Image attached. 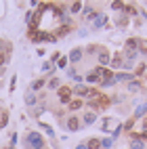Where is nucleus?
Returning <instances> with one entry per match:
<instances>
[{
	"mask_svg": "<svg viewBox=\"0 0 147 149\" xmlns=\"http://www.w3.org/2000/svg\"><path fill=\"white\" fill-rule=\"evenodd\" d=\"M25 149H44V139L40 132H27L25 134Z\"/></svg>",
	"mask_w": 147,
	"mask_h": 149,
	"instance_id": "f257e3e1",
	"label": "nucleus"
},
{
	"mask_svg": "<svg viewBox=\"0 0 147 149\" xmlns=\"http://www.w3.org/2000/svg\"><path fill=\"white\" fill-rule=\"evenodd\" d=\"M72 95H74L72 88H67V86L59 88V101H61V103H70L72 101Z\"/></svg>",
	"mask_w": 147,
	"mask_h": 149,
	"instance_id": "f03ea898",
	"label": "nucleus"
},
{
	"mask_svg": "<svg viewBox=\"0 0 147 149\" xmlns=\"http://www.w3.org/2000/svg\"><path fill=\"white\" fill-rule=\"evenodd\" d=\"M74 95H78L80 99H84V97H91V95H97L95 91H91L88 86H84V84H78L76 88H74Z\"/></svg>",
	"mask_w": 147,
	"mask_h": 149,
	"instance_id": "7ed1b4c3",
	"label": "nucleus"
},
{
	"mask_svg": "<svg viewBox=\"0 0 147 149\" xmlns=\"http://www.w3.org/2000/svg\"><path fill=\"white\" fill-rule=\"evenodd\" d=\"M114 80H116V82H132V80H134V74L118 72V74H114Z\"/></svg>",
	"mask_w": 147,
	"mask_h": 149,
	"instance_id": "20e7f679",
	"label": "nucleus"
},
{
	"mask_svg": "<svg viewBox=\"0 0 147 149\" xmlns=\"http://www.w3.org/2000/svg\"><path fill=\"white\" fill-rule=\"evenodd\" d=\"M91 19H93V27H103V23H105V15L103 13H93L91 15Z\"/></svg>",
	"mask_w": 147,
	"mask_h": 149,
	"instance_id": "39448f33",
	"label": "nucleus"
},
{
	"mask_svg": "<svg viewBox=\"0 0 147 149\" xmlns=\"http://www.w3.org/2000/svg\"><path fill=\"white\" fill-rule=\"evenodd\" d=\"M109 63H111L109 53H107L105 48H101V51H99V67H105V65H109Z\"/></svg>",
	"mask_w": 147,
	"mask_h": 149,
	"instance_id": "423d86ee",
	"label": "nucleus"
},
{
	"mask_svg": "<svg viewBox=\"0 0 147 149\" xmlns=\"http://www.w3.org/2000/svg\"><path fill=\"white\" fill-rule=\"evenodd\" d=\"M80 120H78V118L76 116H72L70 118V120H67V130H70V132H76V130H80Z\"/></svg>",
	"mask_w": 147,
	"mask_h": 149,
	"instance_id": "0eeeda50",
	"label": "nucleus"
},
{
	"mask_svg": "<svg viewBox=\"0 0 147 149\" xmlns=\"http://www.w3.org/2000/svg\"><path fill=\"white\" fill-rule=\"evenodd\" d=\"M82 48H72V53H70V57H67V59H70V61L72 63H78V61H82Z\"/></svg>",
	"mask_w": 147,
	"mask_h": 149,
	"instance_id": "6e6552de",
	"label": "nucleus"
},
{
	"mask_svg": "<svg viewBox=\"0 0 147 149\" xmlns=\"http://www.w3.org/2000/svg\"><path fill=\"white\" fill-rule=\"evenodd\" d=\"M82 122H84L86 126H88V124H95V122H97V113H93V111L84 113V120H82Z\"/></svg>",
	"mask_w": 147,
	"mask_h": 149,
	"instance_id": "1a4fd4ad",
	"label": "nucleus"
},
{
	"mask_svg": "<svg viewBox=\"0 0 147 149\" xmlns=\"http://www.w3.org/2000/svg\"><path fill=\"white\" fill-rule=\"evenodd\" d=\"M130 149H145V143L141 141L139 136H134L132 141H130Z\"/></svg>",
	"mask_w": 147,
	"mask_h": 149,
	"instance_id": "9d476101",
	"label": "nucleus"
},
{
	"mask_svg": "<svg viewBox=\"0 0 147 149\" xmlns=\"http://www.w3.org/2000/svg\"><path fill=\"white\" fill-rule=\"evenodd\" d=\"M86 147H88V149H101V141H99V139H88V141H86Z\"/></svg>",
	"mask_w": 147,
	"mask_h": 149,
	"instance_id": "9b49d317",
	"label": "nucleus"
},
{
	"mask_svg": "<svg viewBox=\"0 0 147 149\" xmlns=\"http://www.w3.org/2000/svg\"><path fill=\"white\" fill-rule=\"evenodd\" d=\"M36 101H38V99H36L34 93H25V105L32 107V105H36Z\"/></svg>",
	"mask_w": 147,
	"mask_h": 149,
	"instance_id": "f8f14e48",
	"label": "nucleus"
},
{
	"mask_svg": "<svg viewBox=\"0 0 147 149\" xmlns=\"http://www.w3.org/2000/svg\"><path fill=\"white\" fill-rule=\"evenodd\" d=\"M99 80H101V78L97 76V72H95V69H93V72H88V74H86V82H91V84H93V82H99Z\"/></svg>",
	"mask_w": 147,
	"mask_h": 149,
	"instance_id": "ddd939ff",
	"label": "nucleus"
},
{
	"mask_svg": "<svg viewBox=\"0 0 147 149\" xmlns=\"http://www.w3.org/2000/svg\"><path fill=\"white\" fill-rule=\"evenodd\" d=\"M111 145H114V139H111V136H107V139H103V141H101V147H103V149H111Z\"/></svg>",
	"mask_w": 147,
	"mask_h": 149,
	"instance_id": "4468645a",
	"label": "nucleus"
},
{
	"mask_svg": "<svg viewBox=\"0 0 147 149\" xmlns=\"http://www.w3.org/2000/svg\"><path fill=\"white\" fill-rule=\"evenodd\" d=\"M109 65H111V67H122L124 61H122V57H120V55H116V57H114V61H111Z\"/></svg>",
	"mask_w": 147,
	"mask_h": 149,
	"instance_id": "2eb2a0df",
	"label": "nucleus"
},
{
	"mask_svg": "<svg viewBox=\"0 0 147 149\" xmlns=\"http://www.w3.org/2000/svg\"><path fill=\"white\" fill-rule=\"evenodd\" d=\"M82 107V101L78 99V101H70V111H78V109Z\"/></svg>",
	"mask_w": 147,
	"mask_h": 149,
	"instance_id": "dca6fc26",
	"label": "nucleus"
},
{
	"mask_svg": "<svg viewBox=\"0 0 147 149\" xmlns=\"http://www.w3.org/2000/svg\"><path fill=\"white\" fill-rule=\"evenodd\" d=\"M128 91H130V93L141 91V84H139V82H134V80H132V82H128Z\"/></svg>",
	"mask_w": 147,
	"mask_h": 149,
	"instance_id": "f3484780",
	"label": "nucleus"
},
{
	"mask_svg": "<svg viewBox=\"0 0 147 149\" xmlns=\"http://www.w3.org/2000/svg\"><path fill=\"white\" fill-rule=\"evenodd\" d=\"M80 11H82V2H74L70 8V13H80Z\"/></svg>",
	"mask_w": 147,
	"mask_h": 149,
	"instance_id": "a211bd4d",
	"label": "nucleus"
},
{
	"mask_svg": "<svg viewBox=\"0 0 147 149\" xmlns=\"http://www.w3.org/2000/svg\"><path fill=\"white\" fill-rule=\"evenodd\" d=\"M42 86H44V80H36V82L32 84V91H40Z\"/></svg>",
	"mask_w": 147,
	"mask_h": 149,
	"instance_id": "6ab92c4d",
	"label": "nucleus"
},
{
	"mask_svg": "<svg viewBox=\"0 0 147 149\" xmlns=\"http://www.w3.org/2000/svg\"><path fill=\"white\" fill-rule=\"evenodd\" d=\"M116 84V80H114V78H107V80H101V86L105 88V86H114Z\"/></svg>",
	"mask_w": 147,
	"mask_h": 149,
	"instance_id": "aec40b11",
	"label": "nucleus"
},
{
	"mask_svg": "<svg viewBox=\"0 0 147 149\" xmlns=\"http://www.w3.org/2000/svg\"><path fill=\"white\" fill-rule=\"evenodd\" d=\"M59 84H61V82H59V78H53V80L48 82V88H59Z\"/></svg>",
	"mask_w": 147,
	"mask_h": 149,
	"instance_id": "412c9836",
	"label": "nucleus"
},
{
	"mask_svg": "<svg viewBox=\"0 0 147 149\" xmlns=\"http://www.w3.org/2000/svg\"><path fill=\"white\" fill-rule=\"evenodd\" d=\"M6 61H8V55H6V53H0V69H2V65H4Z\"/></svg>",
	"mask_w": 147,
	"mask_h": 149,
	"instance_id": "4be33fe9",
	"label": "nucleus"
},
{
	"mask_svg": "<svg viewBox=\"0 0 147 149\" xmlns=\"http://www.w3.org/2000/svg\"><path fill=\"white\" fill-rule=\"evenodd\" d=\"M82 13L84 15H93V6H82Z\"/></svg>",
	"mask_w": 147,
	"mask_h": 149,
	"instance_id": "5701e85b",
	"label": "nucleus"
},
{
	"mask_svg": "<svg viewBox=\"0 0 147 149\" xmlns=\"http://www.w3.org/2000/svg\"><path fill=\"white\" fill-rule=\"evenodd\" d=\"M111 8H116V11H122L124 4H122V2H114V4H111Z\"/></svg>",
	"mask_w": 147,
	"mask_h": 149,
	"instance_id": "b1692460",
	"label": "nucleus"
},
{
	"mask_svg": "<svg viewBox=\"0 0 147 149\" xmlns=\"http://www.w3.org/2000/svg\"><path fill=\"white\" fill-rule=\"evenodd\" d=\"M65 59H67V57H61V59H59V67H61V69L67 67V61H65Z\"/></svg>",
	"mask_w": 147,
	"mask_h": 149,
	"instance_id": "393cba45",
	"label": "nucleus"
},
{
	"mask_svg": "<svg viewBox=\"0 0 147 149\" xmlns=\"http://www.w3.org/2000/svg\"><path fill=\"white\" fill-rule=\"evenodd\" d=\"M124 8H126V13H128V15H134V13H137L134 6H124Z\"/></svg>",
	"mask_w": 147,
	"mask_h": 149,
	"instance_id": "a878e982",
	"label": "nucleus"
},
{
	"mask_svg": "<svg viewBox=\"0 0 147 149\" xmlns=\"http://www.w3.org/2000/svg\"><path fill=\"white\" fill-rule=\"evenodd\" d=\"M76 149H88V147H86V143H80V145H76Z\"/></svg>",
	"mask_w": 147,
	"mask_h": 149,
	"instance_id": "bb28decb",
	"label": "nucleus"
},
{
	"mask_svg": "<svg viewBox=\"0 0 147 149\" xmlns=\"http://www.w3.org/2000/svg\"><path fill=\"white\" fill-rule=\"evenodd\" d=\"M0 76H2V69H0Z\"/></svg>",
	"mask_w": 147,
	"mask_h": 149,
	"instance_id": "cd10ccee",
	"label": "nucleus"
},
{
	"mask_svg": "<svg viewBox=\"0 0 147 149\" xmlns=\"http://www.w3.org/2000/svg\"><path fill=\"white\" fill-rule=\"evenodd\" d=\"M0 48H2V42H0Z\"/></svg>",
	"mask_w": 147,
	"mask_h": 149,
	"instance_id": "c85d7f7f",
	"label": "nucleus"
}]
</instances>
